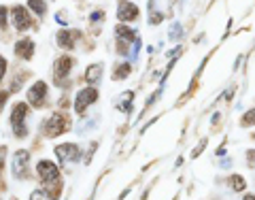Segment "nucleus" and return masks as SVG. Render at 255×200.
Here are the masks:
<instances>
[{
	"label": "nucleus",
	"instance_id": "f257e3e1",
	"mask_svg": "<svg viewBox=\"0 0 255 200\" xmlns=\"http://www.w3.org/2000/svg\"><path fill=\"white\" fill-rule=\"evenodd\" d=\"M36 170H38L40 179H43V183H47L49 187H60V170H57V166L54 162L40 160Z\"/></svg>",
	"mask_w": 255,
	"mask_h": 200
},
{
	"label": "nucleus",
	"instance_id": "f03ea898",
	"mask_svg": "<svg viewBox=\"0 0 255 200\" xmlns=\"http://www.w3.org/2000/svg\"><path fill=\"white\" fill-rule=\"evenodd\" d=\"M26 115H28L26 102H17L13 107V113H11V126H13V130H15L17 137H26V134H28L26 126H24Z\"/></svg>",
	"mask_w": 255,
	"mask_h": 200
},
{
	"label": "nucleus",
	"instance_id": "7ed1b4c3",
	"mask_svg": "<svg viewBox=\"0 0 255 200\" xmlns=\"http://www.w3.org/2000/svg\"><path fill=\"white\" fill-rule=\"evenodd\" d=\"M68 130V120L66 115L62 113H54L45 123V132H47V137H57V134H64Z\"/></svg>",
	"mask_w": 255,
	"mask_h": 200
},
{
	"label": "nucleus",
	"instance_id": "20e7f679",
	"mask_svg": "<svg viewBox=\"0 0 255 200\" xmlns=\"http://www.w3.org/2000/svg\"><path fill=\"white\" fill-rule=\"evenodd\" d=\"M96 98H98V92L94 90V87H85V90H81L77 94V100H74V111L81 115L91 102H96Z\"/></svg>",
	"mask_w": 255,
	"mask_h": 200
},
{
	"label": "nucleus",
	"instance_id": "39448f33",
	"mask_svg": "<svg viewBox=\"0 0 255 200\" xmlns=\"http://www.w3.org/2000/svg\"><path fill=\"white\" fill-rule=\"evenodd\" d=\"M55 156H57V160H60L62 164H64V162H74V160H79L81 149H79L77 145L64 143V145H57V147H55Z\"/></svg>",
	"mask_w": 255,
	"mask_h": 200
},
{
	"label": "nucleus",
	"instance_id": "423d86ee",
	"mask_svg": "<svg viewBox=\"0 0 255 200\" xmlns=\"http://www.w3.org/2000/svg\"><path fill=\"white\" fill-rule=\"evenodd\" d=\"M28 160H30V154L24 151V149H19L13 156V175L17 179H21V177H26L28 175Z\"/></svg>",
	"mask_w": 255,
	"mask_h": 200
},
{
	"label": "nucleus",
	"instance_id": "0eeeda50",
	"mask_svg": "<svg viewBox=\"0 0 255 200\" xmlns=\"http://www.w3.org/2000/svg\"><path fill=\"white\" fill-rule=\"evenodd\" d=\"M45 96H47V85L43 81H36L30 90H28V100H30L32 107H43Z\"/></svg>",
	"mask_w": 255,
	"mask_h": 200
},
{
	"label": "nucleus",
	"instance_id": "6e6552de",
	"mask_svg": "<svg viewBox=\"0 0 255 200\" xmlns=\"http://www.w3.org/2000/svg\"><path fill=\"white\" fill-rule=\"evenodd\" d=\"M117 15H119V20H124V21H132L138 17V7L128 2V0H121L119 7H117Z\"/></svg>",
	"mask_w": 255,
	"mask_h": 200
},
{
	"label": "nucleus",
	"instance_id": "1a4fd4ad",
	"mask_svg": "<svg viewBox=\"0 0 255 200\" xmlns=\"http://www.w3.org/2000/svg\"><path fill=\"white\" fill-rule=\"evenodd\" d=\"M13 23L17 30H26L28 26H30V15L26 13L24 7H15L13 9Z\"/></svg>",
	"mask_w": 255,
	"mask_h": 200
},
{
	"label": "nucleus",
	"instance_id": "9d476101",
	"mask_svg": "<svg viewBox=\"0 0 255 200\" xmlns=\"http://www.w3.org/2000/svg\"><path fill=\"white\" fill-rule=\"evenodd\" d=\"M73 68V60L68 56H64V58H60V60L55 62V79H57V83H60V79H64L68 75V70Z\"/></svg>",
	"mask_w": 255,
	"mask_h": 200
},
{
	"label": "nucleus",
	"instance_id": "9b49d317",
	"mask_svg": "<svg viewBox=\"0 0 255 200\" xmlns=\"http://www.w3.org/2000/svg\"><path fill=\"white\" fill-rule=\"evenodd\" d=\"M15 54L19 56V58H26V60H30L32 54H34V43L30 39H24V40H19L15 47Z\"/></svg>",
	"mask_w": 255,
	"mask_h": 200
},
{
	"label": "nucleus",
	"instance_id": "f8f14e48",
	"mask_svg": "<svg viewBox=\"0 0 255 200\" xmlns=\"http://www.w3.org/2000/svg\"><path fill=\"white\" fill-rule=\"evenodd\" d=\"M57 45L64 47V49H73V47H74V32L60 30V32H57Z\"/></svg>",
	"mask_w": 255,
	"mask_h": 200
},
{
	"label": "nucleus",
	"instance_id": "ddd939ff",
	"mask_svg": "<svg viewBox=\"0 0 255 200\" xmlns=\"http://www.w3.org/2000/svg\"><path fill=\"white\" fill-rule=\"evenodd\" d=\"M100 75H102V64H94V66H90L88 73H85V81H88V83H96V81H100Z\"/></svg>",
	"mask_w": 255,
	"mask_h": 200
},
{
	"label": "nucleus",
	"instance_id": "4468645a",
	"mask_svg": "<svg viewBox=\"0 0 255 200\" xmlns=\"http://www.w3.org/2000/svg\"><path fill=\"white\" fill-rule=\"evenodd\" d=\"M28 7H30L36 15H45V11H47V4H45L43 0H28Z\"/></svg>",
	"mask_w": 255,
	"mask_h": 200
},
{
	"label": "nucleus",
	"instance_id": "2eb2a0df",
	"mask_svg": "<svg viewBox=\"0 0 255 200\" xmlns=\"http://www.w3.org/2000/svg\"><path fill=\"white\" fill-rule=\"evenodd\" d=\"M117 37L119 39H124V40H134V30L132 28H128V26H117Z\"/></svg>",
	"mask_w": 255,
	"mask_h": 200
},
{
	"label": "nucleus",
	"instance_id": "dca6fc26",
	"mask_svg": "<svg viewBox=\"0 0 255 200\" xmlns=\"http://www.w3.org/2000/svg\"><path fill=\"white\" fill-rule=\"evenodd\" d=\"M230 183H232V187H234L236 192H242V190H245V179H242L240 175H234V177H230Z\"/></svg>",
	"mask_w": 255,
	"mask_h": 200
},
{
	"label": "nucleus",
	"instance_id": "f3484780",
	"mask_svg": "<svg viewBox=\"0 0 255 200\" xmlns=\"http://www.w3.org/2000/svg\"><path fill=\"white\" fill-rule=\"evenodd\" d=\"M30 200H54L49 196V192H45V190H34L30 194Z\"/></svg>",
	"mask_w": 255,
	"mask_h": 200
},
{
	"label": "nucleus",
	"instance_id": "a211bd4d",
	"mask_svg": "<svg viewBox=\"0 0 255 200\" xmlns=\"http://www.w3.org/2000/svg\"><path fill=\"white\" fill-rule=\"evenodd\" d=\"M242 126H253L255 123V109H251L249 113H245V117H242Z\"/></svg>",
	"mask_w": 255,
	"mask_h": 200
},
{
	"label": "nucleus",
	"instance_id": "6ab92c4d",
	"mask_svg": "<svg viewBox=\"0 0 255 200\" xmlns=\"http://www.w3.org/2000/svg\"><path fill=\"white\" fill-rule=\"evenodd\" d=\"M126 75H130V66H128V64H124L121 68H117V73H115V79H121V77H126Z\"/></svg>",
	"mask_w": 255,
	"mask_h": 200
},
{
	"label": "nucleus",
	"instance_id": "aec40b11",
	"mask_svg": "<svg viewBox=\"0 0 255 200\" xmlns=\"http://www.w3.org/2000/svg\"><path fill=\"white\" fill-rule=\"evenodd\" d=\"M0 28H7V7H0Z\"/></svg>",
	"mask_w": 255,
	"mask_h": 200
},
{
	"label": "nucleus",
	"instance_id": "412c9836",
	"mask_svg": "<svg viewBox=\"0 0 255 200\" xmlns=\"http://www.w3.org/2000/svg\"><path fill=\"white\" fill-rule=\"evenodd\" d=\"M4 73H7V60H4V58L0 56V81H2Z\"/></svg>",
	"mask_w": 255,
	"mask_h": 200
},
{
	"label": "nucleus",
	"instance_id": "4be33fe9",
	"mask_svg": "<svg viewBox=\"0 0 255 200\" xmlns=\"http://www.w3.org/2000/svg\"><path fill=\"white\" fill-rule=\"evenodd\" d=\"M9 96V92H0V109H2V104H4V100H7Z\"/></svg>",
	"mask_w": 255,
	"mask_h": 200
},
{
	"label": "nucleus",
	"instance_id": "5701e85b",
	"mask_svg": "<svg viewBox=\"0 0 255 200\" xmlns=\"http://www.w3.org/2000/svg\"><path fill=\"white\" fill-rule=\"evenodd\" d=\"M149 21H151V23H158V21H162V15H151V17H149Z\"/></svg>",
	"mask_w": 255,
	"mask_h": 200
},
{
	"label": "nucleus",
	"instance_id": "b1692460",
	"mask_svg": "<svg viewBox=\"0 0 255 200\" xmlns=\"http://www.w3.org/2000/svg\"><path fill=\"white\" fill-rule=\"evenodd\" d=\"M242 200H255V196H245V198H242Z\"/></svg>",
	"mask_w": 255,
	"mask_h": 200
}]
</instances>
